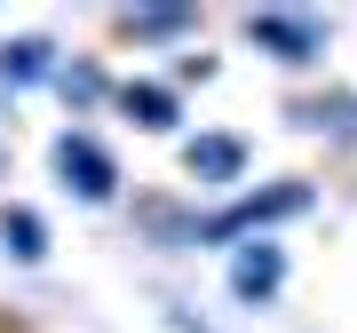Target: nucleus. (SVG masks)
Instances as JSON below:
<instances>
[{"label": "nucleus", "instance_id": "2", "mask_svg": "<svg viewBox=\"0 0 357 333\" xmlns=\"http://www.w3.org/2000/svg\"><path fill=\"white\" fill-rule=\"evenodd\" d=\"M310 191L302 183H278V191H262V199H246L238 215H222V222H206V238H230V231H246V222H278V215H302Z\"/></svg>", "mask_w": 357, "mask_h": 333}, {"label": "nucleus", "instance_id": "4", "mask_svg": "<svg viewBox=\"0 0 357 333\" xmlns=\"http://www.w3.org/2000/svg\"><path fill=\"white\" fill-rule=\"evenodd\" d=\"M191 24V8H175V0H159V8H135L128 16V32H143V40H167V32H183Z\"/></svg>", "mask_w": 357, "mask_h": 333}, {"label": "nucleus", "instance_id": "1", "mask_svg": "<svg viewBox=\"0 0 357 333\" xmlns=\"http://www.w3.org/2000/svg\"><path fill=\"white\" fill-rule=\"evenodd\" d=\"M56 175H64L79 199H112V166H103V151H96L88 135H72L64 151H56Z\"/></svg>", "mask_w": 357, "mask_h": 333}, {"label": "nucleus", "instance_id": "9", "mask_svg": "<svg viewBox=\"0 0 357 333\" xmlns=\"http://www.w3.org/2000/svg\"><path fill=\"white\" fill-rule=\"evenodd\" d=\"M8 246H16V254H40V222L32 215H8Z\"/></svg>", "mask_w": 357, "mask_h": 333}, {"label": "nucleus", "instance_id": "6", "mask_svg": "<svg viewBox=\"0 0 357 333\" xmlns=\"http://www.w3.org/2000/svg\"><path fill=\"white\" fill-rule=\"evenodd\" d=\"M270 286H278V254H246L238 262V294L255 302V294H270Z\"/></svg>", "mask_w": 357, "mask_h": 333}, {"label": "nucleus", "instance_id": "5", "mask_svg": "<svg viewBox=\"0 0 357 333\" xmlns=\"http://www.w3.org/2000/svg\"><path fill=\"white\" fill-rule=\"evenodd\" d=\"M255 40H270V48H286V56H302L318 32H310V24H278V16H255Z\"/></svg>", "mask_w": 357, "mask_h": 333}, {"label": "nucleus", "instance_id": "8", "mask_svg": "<svg viewBox=\"0 0 357 333\" xmlns=\"http://www.w3.org/2000/svg\"><path fill=\"white\" fill-rule=\"evenodd\" d=\"M40 64H48V48H40V40H24V48L0 56V72H40Z\"/></svg>", "mask_w": 357, "mask_h": 333}, {"label": "nucleus", "instance_id": "3", "mask_svg": "<svg viewBox=\"0 0 357 333\" xmlns=\"http://www.w3.org/2000/svg\"><path fill=\"white\" fill-rule=\"evenodd\" d=\"M238 166H246V151H238L230 135H206V143H191V175H206V183H230Z\"/></svg>", "mask_w": 357, "mask_h": 333}, {"label": "nucleus", "instance_id": "7", "mask_svg": "<svg viewBox=\"0 0 357 333\" xmlns=\"http://www.w3.org/2000/svg\"><path fill=\"white\" fill-rule=\"evenodd\" d=\"M128 111L143 119V127H167V119H175V103H167L159 88H128Z\"/></svg>", "mask_w": 357, "mask_h": 333}]
</instances>
